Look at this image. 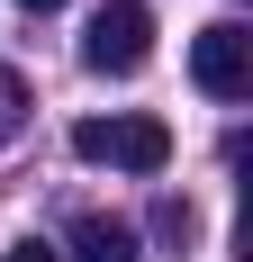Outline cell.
<instances>
[{
  "instance_id": "obj_1",
  "label": "cell",
  "mask_w": 253,
  "mask_h": 262,
  "mask_svg": "<svg viewBox=\"0 0 253 262\" xmlns=\"http://www.w3.org/2000/svg\"><path fill=\"white\" fill-rule=\"evenodd\" d=\"M73 154L81 163H109V172H163L172 163V127L163 118H81L73 127Z\"/></svg>"
},
{
  "instance_id": "obj_2",
  "label": "cell",
  "mask_w": 253,
  "mask_h": 262,
  "mask_svg": "<svg viewBox=\"0 0 253 262\" xmlns=\"http://www.w3.org/2000/svg\"><path fill=\"white\" fill-rule=\"evenodd\" d=\"M145 54H154V9L145 0H100L91 27H81V63L126 81V73H145Z\"/></svg>"
},
{
  "instance_id": "obj_3",
  "label": "cell",
  "mask_w": 253,
  "mask_h": 262,
  "mask_svg": "<svg viewBox=\"0 0 253 262\" xmlns=\"http://www.w3.org/2000/svg\"><path fill=\"white\" fill-rule=\"evenodd\" d=\"M190 81H199L208 100H244V91H253V36H244L235 18L199 27V46H190Z\"/></svg>"
},
{
  "instance_id": "obj_4",
  "label": "cell",
  "mask_w": 253,
  "mask_h": 262,
  "mask_svg": "<svg viewBox=\"0 0 253 262\" xmlns=\"http://www.w3.org/2000/svg\"><path fill=\"white\" fill-rule=\"evenodd\" d=\"M64 262H145V244H136V226H126V217H73V253Z\"/></svg>"
},
{
  "instance_id": "obj_5",
  "label": "cell",
  "mask_w": 253,
  "mask_h": 262,
  "mask_svg": "<svg viewBox=\"0 0 253 262\" xmlns=\"http://www.w3.org/2000/svg\"><path fill=\"white\" fill-rule=\"evenodd\" d=\"M18 118H27V81H18V73H0V145L18 136Z\"/></svg>"
},
{
  "instance_id": "obj_6",
  "label": "cell",
  "mask_w": 253,
  "mask_h": 262,
  "mask_svg": "<svg viewBox=\"0 0 253 262\" xmlns=\"http://www.w3.org/2000/svg\"><path fill=\"white\" fill-rule=\"evenodd\" d=\"M154 226H163L172 244H190V226H199V217H190V199H163V208H154Z\"/></svg>"
},
{
  "instance_id": "obj_7",
  "label": "cell",
  "mask_w": 253,
  "mask_h": 262,
  "mask_svg": "<svg viewBox=\"0 0 253 262\" xmlns=\"http://www.w3.org/2000/svg\"><path fill=\"white\" fill-rule=\"evenodd\" d=\"M9 262H64V253H54V244H36V235H18V244H9Z\"/></svg>"
},
{
  "instance_id": "obj_8",
  "label": "cell",
  "mask_w": 253,
  "mask_h": 262,
  "mask_svg": "<svg viewBox=\"0 0 253 262\" xmlns=\"http://www.w3.org/2000/svg\"><path fill=\"white\" fill-rule=\"evenodd\" d=\"M18 9H64V0H18Z\"/></svg>"
}]
</instances>
